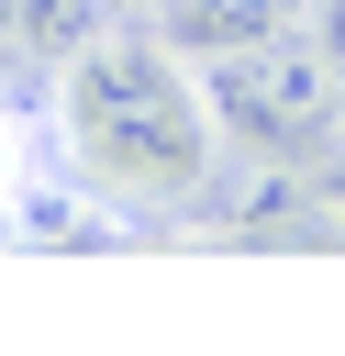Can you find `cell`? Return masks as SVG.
Segmentation results:
<instances>
[{
    "mask_svg": "<svg viewBox=\"0 0 345 356\" xmlns=\"http://www.w3.org/2000/svg\"><path fill=\"white\" fill-rule=\"evenodd\" d=\"M56 111V145H67V178H89L100 200L122 211H189L211 189V167L234 156L223 145V111L200 89V56L178 33H145V22H111L100 44H78L45 89Z\"/></svg>",
    "mask_w": 345,
    "mask_h": 356,
    "instance_id": "cell-1",
    "label": "cell"
},
{
    "mask_svg": "<svg viewBox=\"0 0 345 356\" xmlns=\"http://www.w3.org/2000/svg\"><path fill=\"white\" fill-rule=\"evenodd\" d=\"M200 89L223 111V145H245V156H312L345 134V67L312 22H278L256 44L200 56Z\"/></svg>",
    "mask_w": 345,
    "mask_h": 356,
    "instance_id": "cell-2",
    "label": "cell"
},
{
    "mask_svg": "<svg viewBox=\"0 0 345 356\" xmlns=\"http://www.w3.org/2000/svg\"><path fill=\"white\" fill-rule=\"evenodd\" d=\"M111 22H134V11H122V0H22V11H11V56H33V67L56 78V67H67L78 44H100Z\"/></svg>",
    "mask_w": 345,
    "mask_h": 356,
    "instance_id": "cell-3",
    "label": "cell"
},
{
    "mask_svg": "<svg viewBox=\"0 0 345 356\" xmlns=\"http://www.w3.org/2000/svg\"><path fill=\"white\" fill-rule=\"evenodd\" d=\"M278 22H300V0H156V33H178L189 56L256 44V33H278Z\"/></svg>",
    "mask_w": 345,
    "mask_h": 356,
    "instance_id": "cell-4",
    "label": "cell"
},
{
    "mask_svg": "<svg viewBox=\"0 0 345 356\" xmlns=\"http://www.w3.org/2000/svg\"><path fill=\"white\" fill-rule=\"evenodd\" d=\"M45 134H56V111H33L22 89H0V234H22L33 189L56 178V167H45Z\"/></svg>",
    "mask_w": 345,
    "mask_h": 356,
    "instance_id": "cell-5",
    "label": "cell"
},
{
    "mask_svg": "<svg viewBox=\"0 0 345 356\" xmlns=\"http://www.w3.org/2000/svg\"><path fill=\"white\" fill-rule=\"evenodd\" d=\"M300 22H312V33L334 44V67H345V0H300Z\"/></svg>",
    "mask_w": 345,
    "mask_h": 356,
    "instance_id": "cell-6",
    "label": "cell"
},
{
    "mask_svg": "<svg viewBox=\"0 0 345 356\" xmlns=\"http://www.w3.org/2000/svg\"><path fill=\"white\" fill-rule=\"evenodd\" d=\"M11 11H22V0H0V44H11Z\"/></svg>",
    "mask_w": 345,
    "mask_h": 356,
    "instance_id": "cell-7",
    "label": "cell"
},
{
    "mask_svg": "<svg viewBox=\"0 0 345 356\" xmlns=\"http://www.w3.org/2000/svg\"><path fill=\"white\" fill-rule=\"evenodd\" d=\"M122 11H156V0H122Z\"/></svg>",
    "mask_w": 345,
    "mask_h": 356,
    "instance_id": "cell-8",
    "label": "cell"
}]
</instances>
